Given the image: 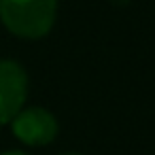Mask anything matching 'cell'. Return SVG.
Returning <instances> with one entry per match:
<instances>
[{
  "label": "cell",
  "instance_id": "obj_4",
  "mask_svg": "<svg viewBox=\"0 0 155 155\" xmlns=\"http://www.w3.org/2000/svg\"><path fill=\"white\" fill-rule=\"evenodd\" d=\"M0 155H28L24 151H5V153H0Z\"/></svg>",
  "mask_w": 155,
  "mask_h": 155
},
{
  "label": "cell",
  "instance_id": "obj_1",
  "mask_svg": "<svg viewBox=\"0 0 155 155\" xmlns=\"http://www.w3.org/2000/svg\"><path fill=\"white\" fill-rule=\"evenodd\" d=\"M58 0H0V21L19 38H43L51 32Z\"/></svg>",
  "mask_w": 155,
  "mask_h": 155
},
{
  "label": "cell",
  "instance_id": "obj_2",
  "mask_svg": "<svg viewBox=\"0 0 155 155\" xmlns=\"http://www.w3.org/2000/svg\"><path fill=\"white\" fill-rule=\"evenodd\" d=\"M11 130L19 142L30 147H45L58 136L60 127L53 113H49L43 106H30V108H21L13 117Z\"/></svg>",
  "mask_w": 155,
  "mask_h": 155
},
{
  "label": "cell",
  "instance_id": "obj_5",
  "mask_svg": "<svg viewBox=\"0 0 155 155\" xmlns=\"http://www.w3.org/2000/svg\"><path fill=\"white\" fill-rule=\"evenodd\" d=\"M62 155H81V153H62Z\"/></svg>",
  "mask_w": 155,
  "mask_h": 155
},
{
  "label": "cell",
  "instance_id": "obj_3",
  "mask_svg": "<svg viewBox=\"0 0 155 155\" xmlns=\"http://www.w3.org/2000/svg\"><path fill=\"white\" fill-rule=\"evenodd\" d=\"M28 98V74L21 64L0 60V125H7L24 108Z\"/></svg>",
  "mask_w": 155,
  "mask_h": 155
}]
</instances>
